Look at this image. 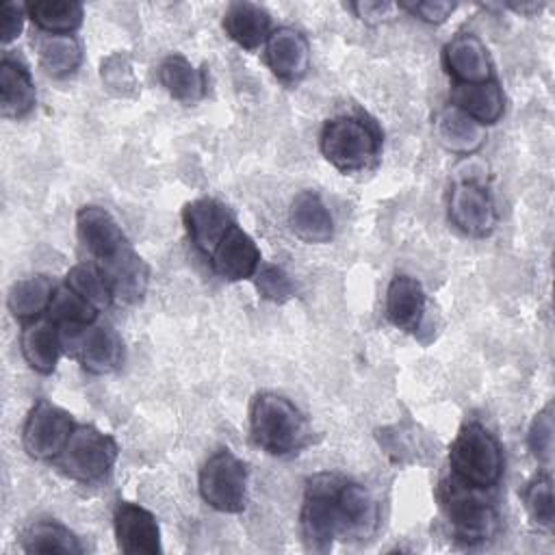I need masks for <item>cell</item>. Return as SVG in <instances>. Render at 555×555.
Segmentation results:
<instances>
[{"label": "cell", "instance_id": "7", "mask_svg": "<svg viewBox=\"0 0 555 555\" xmlns=\"http://www.w3.org/2000/svg\"><path fill=\"white\" fill-rule=\"evenodd\" d=\"M343 477L334 473L314 475L304 494V505L299 512V529L306 551L327 553L334 540L340 538V520L336 507V490Z\"/></svg>", "mask_w": 555, "mask_h": 555}, {"label": "cell", "instance_id": "21", "mask_svg": "<svg viewBox=\"0 0 555 555\" xmlns=\"http://www.w3.org/2000/svg\"><path fill=\"white\" fill-rule=\"evenodd\" d=\"M386 317L401 332H416L425 317V291L412 275L399 273L386 288Z\"/></svg>", "mask_w": 555, "mask_h": 555}, {"label": "cell", "instance_id": "33", "mask_svg": "<svg viewBox=\"0 0 555 555\" xmlns=\"http://www.w3.org/2000/svg\"><path fill=\"white\" fill-rule=\"evenodd\" d=\"M100 76H102L104 87L108 91H113L115 95L130 98V95H137V91H139V80L134 76L132 63L121 52H115L102 61Z\"/></svg>", "mask_w": 555, "mask_h": 555}, {"label": "cell", "instance_id": "5", "mask_svg": "<svg viewBox=\"0 0 555 555\" xmlns=\"http://www.w3.org/2000/svg\"><path fill=\"white\" fill-rule=\"evenodd\" d=\"M321 154L343 173L369 169L382 147L377 128L356 115H338L323 124L319 137Z\"/></svg>", "mask_w": 555, "mask_h": 555}, {"label": "cell", "instance_id": "1", "mask_svg": "<svg viewBox=\"0 0 555 555\" xmlns=\"http://www.w3.org/2000/svg\"><path fill=\"white\" fill-rule=\"evenodd\" d=\"M76 234L93 262L100 267L113 304H137L150 282V267L132 249L124 228L102 206L89 204L76 212Z\"/></svg>", "mask_w": 555, "mask_h": 555}, {"label": "cell", "instance_id": "11", "mask_svg": "<svg viewBox=\"0 0 555 555\" xmlns=\"http://www.w3.org/2000/svg\"><path fill=\"white\" fill-rule=\"evenodd\" d=\"M447 212L449 221L468 236H488L496 225V208L490 193L473 180H460L451 186Z\"/></svg>", "mask_w": 555, "mask_h": 555}, {"label": "cell", "instance_id": "4", "mask_svg": "<svg viewBox=\"0 0 555 555\" xmlns=\"http://www.w3.org/2000/svg\"><path fill=\"white\" fill-rule=\"evenodd\" d=\"M451 475L488 490L499 483L505 466L501 442L479 423H466L449 447Z\"/></svg>", "mask_w": 555, "mask_h": 555}, {"label": "cell", "instance_id": "25", "mask_svg": "<svg viewBox=\"0 0 555 555\" xmlns=\"http://www.w3.org/2000/svg\"><path fill=\"white\" fill-rule=\"evenodd\" d=\"M158 82L178 102L193 104L206 93V74L195 67L186 56L173 52L158 65Z\"/></svg>", "mask_w": 555, "mask_h": 555}, {"label": "cell", "instance_id": "8", "mask_svg": "<svg viewBox=\"0 0 555 555\" xmlns=\"http://www.w3.org/2000/svg\"><path fill=\"white\" fill-rule=\"evenodd\" d=\"M197 490L206 505L238 514L247 505V466L230 449L215 451L199 468Z\"/></svg>", "mask_w": 555, "mask_h": 555}, {"label": "cell", "instance_id": "6", "mask_svg": "<svg viewBox=\"0 0 555 555\" xmlns=\"http://www.w3.org/2000/svg\"><path fill=\"white\" fill-rule=\"evenodd\" d=\"M119 457V447L111 434L95 425H76L67 444L54 460L59 470L80 483L106 479Z\"/></svg>", "mask_w": 555, "mask_h": 555}, {"label": "cell", "instance_id": "15", "mask_svg": "<svg viewBox=\"0 0 555 555\" xmlns=\"http://www.w3.org/2000/svg\"><path fill=\"white\" fill-rule=\"evenodd\" d=\"M340 538L369 540L379 525V505L360 483L343 479L336 490Z\"/></svg>", "mask_w": 555, "mask_h": 555}, {"label": "cell", "instance_id": "34", "mask_svg": "<svg viewBox=\"0 0 555 555\" xmlns=\"http://www.w3.org/2000/svg\"><path fill=\"white\" fill-rule=\"evenodd\" d=\"M553 403H546L531 421L527 431V444L533 453V457L544 466V470L553 464Z\"/></svg>", "mask_w": 555, "mask_h": 555}, {"label": "cell", "instance_id": "16", "mask_svg": "<svg viewBox=\"0 0 555 555\" xmlns=\"http://www.w3.org/2000/svg\"><path fill=\"white\" fill-rule=\"evenodd\" d=\"M264 56L271 72L284 82L301 80L310 69V43L293 26H278L264 41Z\"/></svg>", "mask_w": 555, "mask_h": 555}, {"label": "cell", "instance_id": "20", "mask_svg": "<svg viewBox=\"0 0 555 555\" xmlns=\"http://www.w3.org/2000/svg\"><path fill=\"white\" fill-rule=\"evenodd\" d=\"M37 102V89L28 67L13 56L0 61V113L4 119L26 117Z\"/></svg>", "mask_w": 555, "mask_h": 555}, {"label": "cell", "instance_id": "38", "mask_svg": "<svg viewBox=\"0 0 555 555\" xmlns=\"http://www.w3.org/2000/svg\"><path fill=\"white\" fill-rule=\"evenodd\" d=\"M349 9L356 13L366 24H379L392 17V13L399 9V4L392 2H382V0H360L349 4Z\"/></svg>", "mask_w": 555, "mask_h": 555}, {"label": "cell", "instance_id": "36", "mask_svg": "<svg viewBox=\"0 0 555 555\" xmlns=\"http://www.w3.org/2000/svg\"><path fill=\"white\" fill-rule=\"evenodd\" d=\"M455 2H444V0H421V2H401L399 9L408 11L410 15L427 22V24H442L451 17L455 11Z\"/></svg>", "mask_w": 555, "mask_h": 555}, {"label": "cell", "instance_id": "37", "mask_svg": "<svg viewBox=\"0 0 555 555\" xmlns=\"http://www.w3.org/2000/svg\"><path fill=\"white\" fill-rule=\"evenodd\" d=\"M28 17L26 4H17V2H4L2 4V28H0V39L2 43H11L20 37V33L24 30V20Z\"/></svg>", "mask_w": 555, "mask_h": 555}, {"label": "cell", "instance_id": "17", "mask_svg": "<svg viewBox=\"0 0 555 555\" xmlns=\"http://www.w3.org/2000/svg\"><path fill=\"white\" fill-rule=\"evenodd\" d=\"M442 63L455 85H475L492 78V61L483 41L473 33L455 35L442 50Z\"/></svg>", "mask_w": 555, "mask_h": 555}, {"label": "cell", "instance_id": "14", "mask_svg": "<svg viewBox=\"0 0 555 555\" xmlns=\"http://www.w3.org/2000/svg\"><path fill=\"white\" fill-rule=\"evenodd\" d=\"M206 260L210 262L212 271L228 282L249 280L262 264L260 247L238 223H234L225 232V236L219 241V245Z\"/></svg>", "mask_w": 555, "mask_h": 555}, {"label": "cell", "instance_id": "32", "mask_svg": "<svg viewBox=\"0 0 555 555\" xmlns=\"http://www.w3.org/2000/svg\"><path fill=\"white\" fill-rule=\"evenodd\" d=\"M525 509L531 518V522L544 531H553L555 525V509H553V481L548 470L533 477L525 492H522Z\"/></svg>", "mask_w": 555, "mask_h": 555}, {"label": "cell", "instance_id": "18", "mask_svg": "<svg viewBox=\"0 0 555 555\" xmlns=\"http://www.w3.org/2000/svg\"><path fill=\"white\" fill-rule=\"evenodd\" d=\"M20 349L33 371L41 375L54 373L59 356L63 351L61 327L48 317L24 321V327L20 334Z\"/></svg>", "mask_w": 555, "mask_h": 555}, {"label": "cell", "instance_id": "28", "mask_svg": "<svg viewBox=\"0 0 555 555\" xmlns=\"http://www.w3.org/2000/svg\"><path fill=\"white\" fill-rule=\"evenodd\" d=\"M28 20L46 35H72L80 28L85 7L74 0H39L26 4Z\"/></svg>", "mask_w": 555, "mask_h": 555}, {"label": "cell", "instance_id": "13", "mask_svg": "<svg viewBox=\"0 0 555 555\" xmlns=\"http://www.w3.org/2000/svg\"><path fill=\"white\" fill-rule=\"evenodd\" d=\"M113 529L121 553L156 555L163 551L158 520L139 503L119 501L113 514Z\"/></svg>", "mask_w": 555, "mask_h": 555}, {"label": "cell", "instance_id": "23", "mask_svg": "<svg viewBox=\"0 0 555 555\" xmlns=\"http://www.w3.org/2000/svg\"><path fill=\"white\" fill-rule=\"evenodd\" d=\"M221 26L225 35L245 50L260 48L271 35V17L256 2H230L223 11Z\"/></svg>", "mask_w": 555, "mask_h": 555}, {"label": "cell", "instance_id": "39", "mask_svg": "<svg viewBox=\"0 0 555 555\" xmlns=\"http://www.w3.org/2000/svg\"><path fill=\"white\" fill-rule=\"evenodd\" d=\"M509 9H514L516 13H533V11H540L542 4H535V2H525V4H509Z\"/></svg>", "mask_w": 555, "mask_h": 555}, {"label": "cell", "instance_id": "29", "mask_svg": "<svg viewBox=\"0 0 555 555\" xmlns=\"http://www.w3.org/2000/svg\"><path fill=\"white\" fill-rule=\"evenodd\" d=\"M26 553H46V555H76L82 553L78 538L59 520H37L28 525L20 538Z\"/></svg>", "mask_w": 555, "mask_h": 555}, {"label": "cell", "instance_id": "27", "mask_svg": "<svg viewBox=\"0 0 555 555\" xmlns=\"http://www.w3.org/2000/svg\"><path fill=\"white\" fill-rule=\"evenodd\" d=\"M54 284L48 275H28L11 284L7 295L9 312L20 321H33L48 312Z\"/></svg>", "mask_w": 555, "mask_h": 555}, {"label": "cell", "instance_id": "19", "mask_svg": "<svg viewBox=\"0 0 555 555\" xmlns=\"http://www.w3.org/2000/svg\"><path fill=\"white\" fill-rule=\"evenodd\" d=\"M434 132L438 143L460 156L475 154L486 143V126L475 121L470 115L460 111L453 104H447L442 111H438L434 121Z\"/></svg>", "mask_w": 555, "mask_h": 555}, {"label": "cell", "instance_id": "2", "mask_svg": "<svg viewBox=\"0 0 555 555\" xmlns=\"http://www.w3.org/2000/svg\"><path fill=\"white\" fill-rule=\"evenodd\" d=\"M251 440L269 455H291L310 440V425L299 408L278 392H260L249 408Z\"/></svg>", "mask_w": 555, "mask_h": 555}, {"label": "cell", "instance_id": "22", "mask_svg": "<svg viewBox=\"0 0 555 555\" xmlns=\"http://www.w3.org/2000/svg\"><path fill=\"white\" fill-rule=\"evenodd\" d=\"M293 234L306 243H327L334 236V219L325 202L314 191H299L288 208Z\"/></svg>", "mask_w": 555, "mask_h": 555}, {"label": "cell", "instance_id": "10", "mask_svg": "<svg viewBox=\"0 0 555 555\" xmlns=\"http://www.w3.org/2000/svg\"><path fill=\"white\" fill-rule=\"evenodd\" d=\"M74 427L67 410L48 399H39L24 421L22 447L35 460H56Z\"/></svg>", "mask_w": 555, "mask_h": 555}, {"label": "cell", "instance_id": "3", "mask_svg": "<svg viewBox=\"0 0 555 555\" xmlns=\"http://www.w3.org/2000/svg\"><path fill=\"white\" fill-rule=\"evenodd\" d=\"M481 488L468 486L457 477H444L438 486L440 507L451 525V533L466 546L483 544L499 531V514Z\"/></svg>", "mask_w": 555, "mask_h": 555}, {"label": "cell", "instance_id": "31", "mask_svg": "<svg viewBox=\"0 0 555 555\" xmlns=\"http://www.w3.org/2000/svg\"><path fill=\"white\" fill-rule=\"evenodd\" d=\"M65 284L69 288H74L78 295H82L98 310L113 304L111 288H108V284H106V280H104V275H102V271L95 262L74 264L65 275Z\"/></svg>", "mask_w": 555, "mask_h": 555}, {"label": "cell", "instance_id": "9", "mask_svg": "<svg viewBox=\"0 0 555 555\" xmlns=\"http://www.w3.org/2000/svg\"><path fill=\"white\" fill-rule=\"evenodd\" d=\"M63 349L69 351L85 371L106 375L124 364V340L106 323H87L61 327Z\"/></svg>", "mask_w": 555, "mask_h": 555}, {"label": "cell", "instance_id": "12", "mask_svg": "<svg viewBox=\"0 0 555 555\" xmlns=\"http://www.w3.org/2000/svg\"><path fill=\"white\" fill-rule=\"evenodd\" d=\"M182 223L193 247L208 258L236 219L223 202L215 197H197L184 204Z\"/></svg>", "mask_w": 555, "mask_h": 555}, {"label": "cell", "instance_id": "26", "mask_svg": "<svg viewBox=\"0 0 555 555\" xmlns=\"http://www.w3.org/2000/svg\"><path fill=\"white\" fill-rule=\"evenodd\" d=\"M41 69L52 78L72 76L82 63V46L74 35H41L35 41Z\"/></svg>", "mask_w": 555, "mask_h": 555}, {"label": "cell", "instance_id": "35", "mask_svg": "<svg viewBox=\"0 0 555 555\" xmlns=\"http://www.w3.org/2000/svg\"><path fill=\"white\" fill-rule=\"evenodd\" d=\"M254 284L260 297L273 304H284L295 295V284L275 264H260L254 275Z\"/></svg>", "mask_w": 555, "mask_h": 555}, {"label": "cell", "instance_id": "30", "mask_svg": "<svg viewBox=\"0 0 555 555\" xmlns=\"http://www.w3.org/2000/svg\"><path fill=\"white\" fill-rule=\"evenodd\" d=\"M46 317L52 319L59 327L87 325L98 319V308L93 304H89L82 295H78L74 288L63 284V286L54 288V295H52Z\"/></svg>", "mask_w": 555, "mask_h": 555}, {"label": "cell", "instance_id": "24", "mask_svg": "<svg viewBox=\"0 0 555 555\" xmlns=\"http://www.w3.org/2000/svg\"><path fill=\"white\" fill-rule=\"evenodd\" d=\"M451 104L481 126L496 124L505 113V95L494 78L475 85H455L451 91Z\"/></svg>", "mask_w": 555, "mask_h": 555}]
</instances>
